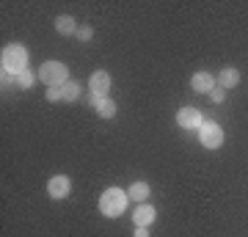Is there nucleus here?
<instances>
[{
    "label": "nucleus",
    "instance_id": "nucleus-14",
    "mask_svg": "<svg viewBox=\"0 0 248 237\" xmlns=\"http://www.w3.org/2000/svg\"><path fill=\"white\" fill-rule=\"evenodd\" d=\"M61 91H63V99H66V102H75V99L80 97V83H75V80H72V83H63Z\"/></svg>",
    "mask_w": 248,
    "mask_h": 237
},
{
    "label": "nucleus",
    "instance_id": "nucleus-19",
    "mask_svg": "<svg viewBox=\"0 0 248 237\" xmlns=\"http://www.w3.org/2000/svg\"><path fill=\"white\" fill-rule=\"evenodd\" d=\"M133 237H149V232H146V226H135V235Z\"/></svg>",
    "mask_w": 248,
    "mask_h": 237
},
{
    "label": "nucleus",
    "instance_id": "nucleus-8",
    "mask_svg": "<svg viewBox=\"0 0 248 237\" xmlns=\"http://www.w3.org/2000/svg\"><path fill=\"white\" fill-rule=\"evenodd\" d=\"M155 207L152 204H138L135 207V212H133V221H135V226H149L152 221H155Z\"/></svg>",
    "mask_w": 248,
    "mask_h": 237
},
{
    "label": "nucleus",
    "instance_id": "nucleus-1",
    "mask_svg": "<svg viewBox=\"0 0 248 237\" xmlns=\"http://www.w3.org/2000/svg\"><path fill=\"white\" fill-rule=\"evenodd\" d=\"M127 202H130L127 190H122V188H108L105 193L99 196V212L108 215V218H116V215H122L127 210Z\"/></svg>",
    "mask_w": 248,
    "mask_h": 237
},
{
    "label": "nucleus",
    "instance_id": "nucleus-17",
    "mask_svg": "<svg viewBox=\"0 0 248 237\" xmlns=\"http://www.w3.org/2000/svg\"><path fill=\"white\" fill-rule=\"evenodd\" d=\"M91 36H94V28H91V25H83V28H78V39H80V42H89Z\"/></svg>",
    "mask_w": 248,
    "mask_h": 237
},
{
    "label": "nucleus",
    "instance_id": "nucleus-2",
    "mask_svg": "<svg viewBox=\"0 0 248 237\" xmlns=\"http://www.w3.org/2000/svg\"><path fill=\"white\" fill-rule=\"evenodd\" d=\"M0 61H3L6 75H22V72H28V50L22 44H9V47H3Z\"/></svg>",
    "mask_w": 248,
    "mask_h": 237
},
{
    "label": "nucleus",
    "instance_id": "nucleus-13",
    "mask_svg": "<svg viewBox=\"0 0 248 237\" xmlns=\"http://www.w3.org/2000/svg\"><path fill=\"white\" fill-rule=\"evenodd\" d=\"M97 113L99 116H102V119H113V116H116V102H113V99H99V102H97Z\"/></svg>",
    "mask_w": 248,
    "mask_h": 237
},
{
    "label": "nucleus",
    "instance_id": "nucleus-7",
    "mask_svg": "<svg viewBox=\"0 0 248 237\" xmlns=\"http://www.w3.org/2000/svg\"><path fill=\"white\" fill-rule=\"evenodd\" d=\"M177 124L182 130H199L202 127V113L196 108H182L177 113Z\"/></svg>",
    "mask_w": 248,
    "mask_h": 237
},
{
    "label": "nucleus",
    "instance_id": "nucleus-16",
    "mask_svg": "<svg viewBox=\"0 0 248 237\" xmlns=\"http://www.w3.org/2000/svg\"><path fill=\"white\" fill-rule=\"evenodd\" d=\"M47 99H50V102H61V99H63V91H61V86H53V88H47Z\"/></svg>",
    "mask_w": 248,
    "mask_h": 237
},
{
    "label": "nucleus",
    "instance_id": "nucleus-6",
    "mask_svg": "<svg viewBox=\"0 0 248 237\" xmlns=\"http://www.w3.org/2000/svg\"><path fill=\"white\" fill-rule=\"evenodd\" d=\"M47 193H50V199H66V196L72 193V182H69V176H53L50 182H47Z\"/></svg>",
    "mask_w": 248,
    "mask_h": 237
},
{
    "label": "nucleus",
    "instance_id": "nucleus-15",
    "mask_svg": "<svg viewBox=\"0 0 248 237\" xmlns=\"http://www.w3.org/2000/svg\"><path fill=\"white\" fill-rule=\"evenodd\" d=\"M17 86L19 88H31L33 86V72L28 69V72H22V75H17Z\"/></svg>",
    "mask_w": 248,
    "mask_h": 237
},
{
    "label": "nucleus",
    "instance_id": "nucleus-18",
    "mask_svg": "<svg viewBox=\"0 0 248 237\" xmlns=\"http://www.w3.org/2000/svg\"><path fill=\"white\" fill-rule=\"evenodd\" d=\"M210 97H213V102H223V97H226V88L215 86L213 91H210Z\"/></svg>",
    "mask_w": 248,
    "mask_h": 237
},
{
    "label": "nucleus",
    "instance_id": "nucleus-5",
    "mask_svg": "<svg viewBox=\"0 0 248 237\" xmlns=\"http://www.w3.org/2000/svg\"><path fill=\"white\" fill-rule=\"evenodd\" d=\"M89 86H91V94H94V97L105 99V97H108V91H110V75H108L105 69L94 72V75L89 78Z\"/></svg>",
    "mask_w": 248,
    "mask_h": 237
},
{
    "label": "nucleus",
    "instance_id": "nucleus-10",
    "mask_svg": "<svg viewBox=\"0 0 248 237\" xmlns=\"http://www.w3.org/2000/svg\"><path fill=\"white\" fill-rule=\"evenodd\" d=\"M55 31L63 36H72L78 33V22H75V17H69V14H61V17L55 19Z\"/></svg>",
    "mask_w": 248,
    "mask_h": 237
},
{
    "label": "nucleus",
    "instance_id": "nucleus-4",
    "mask_svg": "<svg viewBox=\"0 0 248 237\" xmlns=\"http://www.w3.org/2000/svg\"><path fill=\"white\" fill-rule=\"evenodd\" d=\"M199 141H202L204 149H218L223 143V130L215 122H204L199 127Z\"/></svg>",
    "mask_w": 248,
    "mask_h": 237
},
{
    "label": "nucleus",
    "instance_id": "nucleus-12",
    "mask_svg": "<svg viewBox=\"0 0 248 237\" xmlns=\"http://www.w3.org/2000/svg\"><path fill=\"white\" fill-rule=\"evenodd\" d=\"M149 185L146 182H133L130 185V190H127V196H130V199H135V202H146V199H149Z\"/></svg>",
    "mask_w": 248,
    "mask_h": 237
},
{
    "label": "nucleus",
    "instance_id": "nucleus-9",
    "mask_svg": "<svg viewBox=\"0 0 248 237\" xmlns=\"http://www.w3.org/2000/svg\"><path fill=\"white\" fill-rule=\"evenodd\" d=\"M190 86H193V91L204 94V91H213L215 88V78L210 75V72H196L193 80H190Z\"/></svg>",
    "mask_w": 248,
    "mask_h": 237
},
{
    "label": "nucleus",
    "instance_id": "nucleus-11",
    "mask_svg": "<svg viewBox=\"0 0 248 237\" xmlns=\"http://www.w3.org/2000/svg\"><path fill=\"white\" fill-rule=\"evenodd\" d=\"M218 86H221V88H234V86H240V72L232 69V66H226V69L221 72V78H218Z\"/></svg>",
    "mask_w": 248,
    "mask_h": 237
},
{
    "label": "nucleus",
    "instance_id": "nucleus-3",
    "mask_svg": "<svg viewBox=\"0 0 248 237\" xmlns=\"http://www.w3.org/2000/svg\"><path fill=\"white\" fill-rule=\"evenodd\" d=\"M39 80L47 83V88L63 86V83H69V69L58 61H47V63H42V69H39Z\"/></svg>",
    "mask_w": 248,
    "mask_h": 237
}]
</instances>
